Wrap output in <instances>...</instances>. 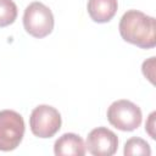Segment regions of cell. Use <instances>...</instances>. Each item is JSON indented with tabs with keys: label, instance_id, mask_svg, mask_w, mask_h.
Masks as SVG:
<instances>
[{
	"label": "cell",
	"instance_id": "cell-1",
	"mask_svg": "<svg viewBox=\"0 0 156 156\" xmlns=\"http://www.w3.org/2000/svg\"><path fill=\"white\" fill-rule=\"evenodd\" d=\"M119 34L123 40L141 49H152L156 45V22L138 10H128L119 21Z\"/></svg>",
	"mask_w": 156,
	"mask_h": 156
},
{
	"label": "cell",
	"instance_id": "cell-2",
	"mask_svg": "<svg viewBox=\"0 0 156 156\" xmlns=\"http://www.w3.org/2000/svg\"><path fill=\"white\" fill-rule=\"evenodd\" d=\"M23 27L34 38H44L54 29V15L43 2L29 4L23 13Z\"/></svg>",
	"mask_w": 156,
	"mask_h": 156
},
{
	"label": "cell",
	"instance_id": "cell-3",
	"mask_svg": "<svg viewBox=\"0 0 156 156\" xmlns=\"http://www.w3.org/2000/svg\"><path fill=\"white\" fill-rule=\"evenodd\" d=\"M107 119L115 128L123 132H132L141 124L143 115L138 105L121 99L113 101L107 108Z\"/></svg>",
	"mask_w": 156,
	"mask_h": 156
},
{
	"label": "cell",
	"instance_id": "cell-4",
	"mask_svg": "<svg viewBox=\"0 0 156 156\" xmlns=\"http://www.w3.org/2000/svg\"><path fill=\"white\" fill-rule=\"evenodd\" d=\"M24 135L23 117L13 110L0 111V151H12Z\"/></svg>",
	"mask_w": 156,
	"mask_h": 156
},
{
	"label": "cell",
	"instance_id": "cell-5",
	"mask_svg": "<svg viewBox=\"0 0 156 156\" xmlns=\"http://www.w3.org/2000/svg\"><path fill=\"white\" fill-rule=\"evenodd\" d=\"M61 115L50 105L37 106L29 117V127L32 133L38 138H51L61 128Z\"/></svg>",
	"mask_w": 156,
	"mask_h": 156
},
{
	"label": "cell",
	"instance_id": "cell-6",
	"mask_svg": "<svg viewBox=\"0 0 156 156\" xmlns=\"http://www.w3.org/2000/svg\"><path fill=\"white\" fill-rule=\"evenodd\" d=\"M85 147L94 156H111L117 151L118 138L112 130L98 127L88 134Z\"/></svg>",
	"mask_w": 156,
	"mask_h": 156
},
{
	"label": "cell",
	"instance_id": "cell-7",
	"mask_svg": "<svg viewBox=\"0 0 156 156\" xmlns=\"http://www.w3.org/2000/svg\"><path fill=\"white\" fill-rule=\"evenodd\" d=\"M56 156H84L87 152L83 139L74 133H65L54 145Z\"/></svg>",
	"mask_w": 156,
	"mask_h": 156
},
{
	"label": "cell",
	"instance_id": "cell-8",
	"mask_svg": "<svg viewBox=\"0 0 156 156\" xmlns=\"http://www.w3.org/2000/svg\"><path fill=\"white\" fill-rule=\"evenodd\" d=\"M118 9L117 0H89L88 13L94 22L106 23L113 18Z\"/></svg>",
	"mask_w": 156,
	"mask_h": 156
},
{
	"label": "cell",
	"instance_id": "cell-9",
	"mask_svg": "<svg viewBox=\"0 0 156 156\" xmlns=\"http://www.w3.org/2000/svg\"><path fill=\"white\" fill-rule=\"evenodd\" d=\"M123 152L126 156H132V155L150 156L151 155V147L144 139L138 138V136H133L126 141Z\"/></svg>",
	"mask_w": 156,
	"mask_h": 156
},
{
	"label": "cell",
	"instance_id": "cell-10",
	"mask_svg": "<svg viewBox=\"0 0 156 156\" xmlns=\"http://www.w3.org/2000/svg\"><path fill=\"white\" fill-rule=\"evenodd\" d=\"M17 17V6L12 0H0V27L10 26Z\"/></svg>",
	"mask_w": 156,
	"mask_h": 156
},
{
	"label": "cell",
	"instance_id": "cell-11",
	"mask_svg": "<svg viewBox=\"0 0 156 156\" xmlns=\"http://www.w3.org/2000/svg\"><path fill=\"white\" fill-rule=\"evenodd\" d=\"M154 68H155V57H150L149 60H145L143 62V67H141L143 73L152 84L155 83V80H154V78H155V69Z\"/></svg>",
	"mask_w": 156,
	"mask_h": 156
},
{
	"label": "cell",
	"instance_id": "cell-12",
	"mask_svg": "<svg viewBox=\"0 0 156 156\" xmlns=\"http://www.w3.org/2000/svg\"><path fill=\"white\" fill-rule=\"evenodd\" d=\"M155 117H156V112L154 111V112H151L150 113V116H149V118H147V121H146V123H145V130H146V133L152 138V139H155L156 138V133H155Z\"/></svg>",
	"mask_w": 156,
	"mask_h": 156
}]
</instances>
